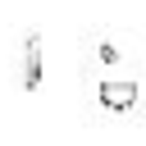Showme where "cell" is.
<instances>
[{"label":"cell","mask_w":146,"mask_h":146,"mask_svg":"<svg viewBox=\"0 0 146 146\" xmlns=\"http://www.w3.org/2000/svg\"><path fill=\"white\" fill-rule=\"evenodd\" d=\"M96 100L105 110H132L137 105V82H119V78H105L96 87Z\"/></svg>","instance_id":"6da1fadb"},{"label":"cell","mask_w":146,"mask_h":146,"mask_svg":"<svg viewBox=\"0 0 146 146\" xmlns=\"http://www.w3.org/2000/svg\"><path fill=\"white\" fill-rule=\"evenodd\" d=\"M23 87H27V91L41 87V36H36V32L23 36Z\"/></svg>","instance_id":"7a4b0ae2"}]
</instances>
